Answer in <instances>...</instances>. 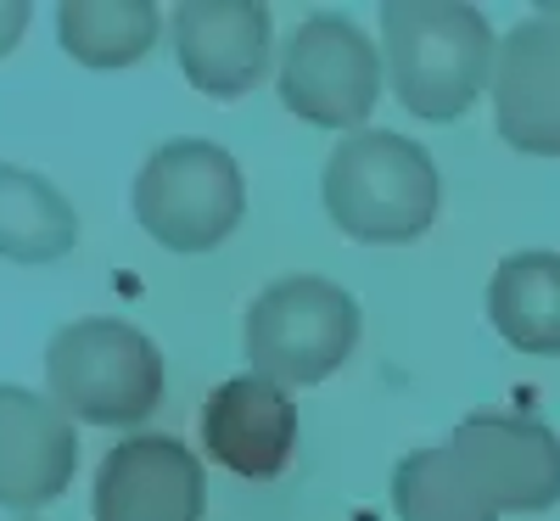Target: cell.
<instances>
[{
  "mask_svg": "<svg viewBox=\"0 0 560 521\" xmlns=\"http://www.w3.org/2000/svg\"><path fill=\"white\" fill-rule=\"evenodd\" d=\"M493 57V23L465 0H382V62L415 118H459L482 96Z\"/></svg>",
  "mask_w": 560,
  "mask_h": 521,
  "instance_id": "1",
  "label": "cell"
},
{
  "mask_svg": "<svg viewBox=\"0 0 560 521\" xmlns=\"http://www.w3.org/2000/svg\"><path fill=\"white\" fill-rule=\"evenodd\" d=\"M443 208L432 152L393 129H359L325 163V213L353 242H420Z\"/></svg>",
  "mask_w": 560,
  "mask_h": 521,
  "instance_id": "2",
  "label": "cell"
},
{
  "mask_svg": "<svg viewBox=\"0 0 560 521\" xmlns=\"http://www.w3.org/2000/svg\"><path fill=\"white\" fill-rule=\"evenodd\" d=\"M45 387L68 420L140 426L163 398V354L140 325L73 320L45 348Z\"/></svg>",
  "mask_w": 560,
  "mask_h": 521,
  "instance_id": "3",
  "label": "cell"
},
{
  "mask_svg": "<svg viewBox=\"0 0 560 521\" xmlns=\"http://www.w3.org/2000/svg\"><path fill=\"white\" fill-rule=\"evenodd\" d=\"M359 348V298L325 275H287L247 309L253 375L280 387H314L337 375Z\"/></svg>",
  "mask_w": 560,
  "mask_h": 521,
  "instance_id": "4",
  "label": "cell"
},
{
  "mask_svg": "<svg viewBox=\"0 0 560 521\" xmlns=\"http://www.w3.org/2000/svg\"><path fill=\"white\" fill-rule=\"evenodd\" d=\"M242 169L213 140H168L135 174V219L168 253H213L242 224Z\"/></svg>",
  "mask_w": 560,
  "mask_h": 521,
  "instance_id": "5",
  "label": "cell"
},
{
  "mask_svg": "<svg viewBox=\"0 0 560 521\" xmlns=\"http://www.w3.org/2000/svg\"><path fill=\"white\" fill-rule=\"evenodd\" d=\"M382 51L348 12H308L280 51V102L303 124L353 129L382 96Z\"/></svg>",
  "mask_w": 560,
  "mask_h": 521,
  "instance_id": "6",
  "label": "cell"
},
{
  "mask_svg": "<svg viewBox=\"0 0 560 521\" xmlns=\"http://www.w3.org/2000/svg\"><path fill=\"white\" fill-rule=\"evenodd\" d=\"M454 454L471 465V477L488 488V499L504 510H555L560 505V438L533 415L482 409L454 426Z\"/></svg>",
  "mask_w": 560,
  "mask_h": 521,
  "instance_id": "7",
  "label": "cell"
},
{
  "mask_svg": "<svg viewBox=\"0 0 560 521\" xmlns=\"http://www.w3.org/2000/svg\"><path fill=\"white\" fill-rule=\"evenodd\" d=\"M493 124L516 152L560 158V7H538L499 39Z\"/></svg>",
  "mask_w": 560,
  "mask_h": 521,
  "instance_id": "8",
  "label": "cell"
},
{
  "mask_svg": "<svg viewBox=\"0 0 560 521\" xmlns=\"http://www.w3.org/2000/svg\"><path fill=\"white\" fill-rule=\"evenodd\" d=\"M90 510H96V521H202L208 510L202 460L163 432L124 438L96 471Z\"/></svg>",
  "mask_w": 560,
  "mask_h": 521,
  "instance_id": "9",
  "label": "cell"
},
{
  "mask_svg": "<svg viewBox=\"0 0 560 521\" xmlns=\"http://www.w3.org/2000/svg\"><path fill=\"white\" fill-rule=\"evenodd\" d=\"M269 39L275 23L264 0H185L174 12L179 68L213 102H236L264 79Z\"/></svg>",
  "mask_w": 560,
  "mask_h": 521,
  "instance_id": "10",
  "label": "cell"
},
{
  "mask_svg": "<svg viewBox=\"0 0 560 521\" xmlns=\"http://www.w3.org/2000/svg\"><path fill=\"white\" fill-rule=\"evenodd\" d=\"M202 449L247 483H269L292 465L298 404L269 375H230L202 404Z\"/></svg>",
  "mask_w": 560,
  "mask_h": 521,
  "instance_id": "11",
  "label": "cell"
},
{
  "mask_svg": "<svg viewBox=\"0 0 560 521\" xmlns=\"http://www.w3.org/2000/svg\"><path fill=\"white\" fill-rule=\"evenodd\" d=\"M79 471V432L62 404L0 382V505L34 516L68 494Z\"/></svg>",
  "mask_w": 560,
  "mask_h": 521,
  "instance_id": "12",
  "label": "cell"
},
{
  "mask_svg": "<svg viewBox=\"0 0 560 521\" xmlns=\"http://www.w3.org/2000/svg\"><path fill=\"white\" fill-rule=\"evenodd\" d=\"M79 242V213L45 174L0 163V258L7 264H57Z\"/></svg>",
  "mask_w": 560,
  "mask_h": 521,
  "instance_id": "13",
  "label": "cell"
},
{
  "mask_svg": "<svg viewBox=\"0 0 560 521\" xmlns=\"http://www.w3.org/2000/svg\"><path fill=\"white\" fill-rule=\"evenodd\" d=\"M493 331L522 354H560V253H510L488 287Z\"/></svg>",
  "mask_w": 560,
  "mask_h": 521,
  "instance_id": "14",
  "label": "cell"
},
{
  "mask_svg": "<svg viewBox=\"0 0 560 521\" xmlns=\"http://www.w3.org/2000/svg\"><path fill=\"white\" fill-rule=\"evenodd\" d=\"M393 510H398V521H499V505L471 477V465L454 454V443L415 449L398 460Z\"/></svg>",
  "mask_w": 560,
  "mask_h": 521,
  "instance_id": "15",
  "label": "cell"
},
{
  "mask_svg": "<svg viewBox=\"0 0 560 521\" xmlns=\"http://www.w3.org/2000/svg\"><path fill=\"white\" fill-rule=\"evenodd\" d=\"M158 7L152 0H62L57 39L84 68H129L158 45Z\"/></svg>",
  "mask_w": 560,
  "mask_h": 521,
  "instance_id": "16",
  "label": "cell"
},
{
  "mask_svg": "<svg viewBox=\"0 0 560 521\" xmlns=\"http://www.w3.org/2000/svg\"><path fill=\"white\" fill-rule=\"evenodd\" d=\"M28 28V0H0V57L12 51Z\"/></svg>",
  "mask_w": 560,
  "mask_h": 521,
  "instance_id": "17",
  "label": "cell"
},
{
  "mask_svg": "<svg viewBox=\"0 0 560 521\" xmlns=\"http://www.w3.org/2000/svg\"><path fill=\"white\" fill-rule=\"evenodd\" d=\"M23 521H34V516H23Z\"/></svg>",
  "mask_w": 560,
  "mask_h": 521,
  "instance_id": "18",
  "label": "cell"
}]
</instances>
